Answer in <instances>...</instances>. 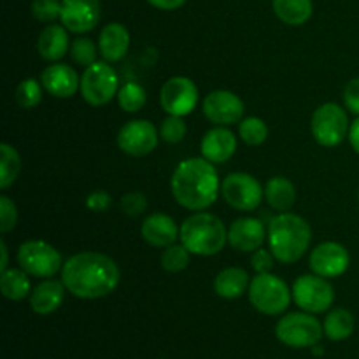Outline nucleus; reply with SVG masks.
<instances>
[{
	"label": "nucleus",
	"instance_id": "obj_1",
	"mask_svg": "<svg viewBox=\"0 0 359 359\" xmlns=\"http://www.w3.org/2000/svg\"><path fill=\"white\" fill-rule=\"evenodd\" d=\"M60 273L67 291L83 300H98L114 293L121 280L118 263L111 256L95 251L70 256Z\"/></svg>",
	"mask_w": 359,
	"mask_h": 359
},
{
	"label": "nucleus",
	"instance_id": "obj_2",
	"mask_svg": "<svg viewBox=\"0 0 359 359\" xmlns=\"http://www.w3.org/2000/svg\"><path fill=\"white\" fill-rule=\"evenodd\" d=\"M175 202L184 209L207 210L221 195V179L214 163L205 158H186L179 161L170 179Z\"/></svg>",
	"mask_w": 359,
	"mask_h": 359
},
{
	"label": "nucleus",
	"instance_id": "obj_3",
	"mask_svg": "<svg viewBox=\"0 0 359 359\" xmlns=\"http://www.w3.org/2000/svg\"><path fill=\"white\" fill-rule=\"evenodd\" d=\"M312 241L311 224L293 212H279L270 219L266 242L277 262L284 265L300 262Z\"/></svg>",
	"mask_w": 359,
	"mask_h": 359
},
{
	"label": "nucleus",
	"instance_id": "obj_4",
	"mask_svg": "<svg viewBox=\"0 0 359 359\" xmlns=\"http://www.w3.org/2000/svg\"><path fill=\"white\" fill-rule=\"evenodd\" d=\"M179 241L191 255L207 258L219 255L228 244V228L217 216L200 210L182 221Z\"/></svg>",
	"mask_w": 359,
	"mask_h": 359
},
{
	"label": "nucleus",
	"instance_id": "obj_5",
	"mask_svg": "<svg viewBox=\"0 0 359 359\" xmlns=\"http://www.w3.org/2000/svg\"><path fill=\"white\" fill-rule=\"evenodd\" d=\"M248 297L252 307L265 316L283 314L293 302L291 287L272 272L256 273L249 284Z\"/></svg>",
	"mask_w": 359,
	"mask_h": 359
},
{
	"label": "nucleus",
	"instance_id": "obj_6",
	"mask_svg": "<svg viewBox=\"0 0 359 359\" xmlns=\"http://www.w3.org/2000/svg\"><path fill=\"white\" fill-rule=\"evenodd\" d=\"M119 77L109 62H95L81 74L79 93L91 107H102L118 97Z\"/></svg>",
	"mask_w": 359,
	"mask_h": 359
},
{
	"label": "nucleus",
	"instance_id": "obj_7",
	"mask_svg": "<svg viewBox=\"0 0 359 359\" xmlns=\"http://www.w3.org/2000/svg\"><path fill=\"white\" fill-rule=\"evenodd\" d=\"M347 109L335 102L319 105L311 119V132L316 142L323 147H337L349 137L351 123Z\"/></svg>",
	"mask_w": 359,
	"mask_h": 359
},
{
	"label": "nucleus",
	"instance_id": "obj_8",
	"mask_svg": "<svg viewBox=\"0 0 359 359\" xmlns=\"http://www.w3.org/2000/svg\"><path fill=\"white\" fill-rule=\"evenodd\" d=\"M323 333L325 328L316 314H309L305 311L286 314L276 326L277 340L293 349H312L321 342Z\"/></svg>",
	"mask_w": 359,
	"mask_h": 359
},
{
	"label": "nucleus",
	"instance_id": "obj_9",
	"mask_svg": "<svg viewBox=\"0 0 359 359\" xmlns=\"http://www.w3.org/2000/svg\"><path fill=\"white\" fill-rule=\"evenodd\" d=\"M16 262L20 269L30 277H37V279H51L56 273L62 272L63 258L55 245H51L46 241H27L18 248Z\"/></svg>",
	"mask_w": 359,
	"mask_h": 359
},
{
	"label": "nucleus",
	"instance_id": "obj_10",
	"mask_svg": "<svg viewBox=\"0 0 359 359\" xmlns=\"http://www.w3.org/2000/svg\"><path fill=\"white\" fill-rule=\"evenodd\" d=\"M221 196L231 209L252 212L265 198V186L248 172H231L221 181Z\"/></svg>",
	"mask_w": 359,
	"mask_h": 359
},
{
	"label": "nucleus",
	"instance_id": "obj_11",
	"mask_svg": "<svg viewBox=\"0 0 359 359\" xmlns=\"http://www.w3.org/2000/svg\"><path fill=\"white\" fill-rule=\"evenodd\" d=\"M291 293H293V302L298 305V309L309 312V314L328 312L335 302V290H333L330 279H325L314 272L298 277L291 287Z\"/></svg>",
	"mask_w": 359,
	"mask_h": 359
},
{
	"label": "nucleus",
	"instance_id": "obj_12",
	"mask_svg": "<svg viewBox=\"0 0 359 359\" xmlns=\"http://www.w3.org/2000/svg\"><path fill=\"white\" fill-rule=\"evenodd\" d=\"M118 147L125 154L142 158L153 153L160 142V130L147 119H132L119 128L116 137Z\"/></svg>",
	"mask_w": 359,
	"mask_h": 359
},
{
	"label": "nucleus",
	"instance_id": "obj_13",
	"mask_svg": "<svg viewBox=\"0 0 359 359\" xmlns=\"http://www.w3.org/2000/svg\"><path fill=\"white\" fill-rule=\"evenodd\" d=\"M198 88L189 77L174 76L160 90V105L167 114L186 118L198 104Z\"/></svg>",
	"mask_w": 359,
	"mask_h": 359
},
{
	"label": "nucleus",
	"instance_id": "obj_14",
	"mask_svg": "<svg viewBox=\"0 0 359 359\" xmlns=\"http://www.w3.org/2000/svg\"><path fill=\"white\" fill-rule=\"evenodd\" d=\"M203 116L216 126L238 125L244 119V102L230 90H214L203 98Z\"/></svg>",
	"mask_w": 359,
	"mask_h": 359
},
{
	"label": "nucleus",
	"instance_id": "obj_15",
	"mask_svg": "<svg viewBox=\"0 0 359 359\" xmlns=\"http://www.w3.org/2000/svg\"><path fill=\"white\" fill-rule=\"evenodd\" d=\"M311 270L325 279H337L344 276L351 265V255L340 242H323L316 245L309 256Z\"/></svg>",
	"mask_w": 359,
	"mask_h": 359
},
{
	"label": "nucleus",
	"instance_id": "obj_16",
	"mask_svg": "<svg viewBox=\"0 0 359 359\" xmlns=\"http://www.w3.org/2000/svg\"><path fill=\"white\" fill-rule=\"evenodd\" d=\"M60 21L72 34H88L100 21V2L98 0H62Z\"/></svg>",
	"mask_w": 359,
	"mask_h": 359
},
{
	"label": "nucleus",
	"instance_id": "obj_17",
	"mask_svg": "<svg viewBox=\"0 0 359 359\" xmlns=\"http://www.w3.org/2000/svg\"><path fill=\"white\" fill-rule=\"evenodd\" d=\"M41 83L55 98H72L81 88V76L67 63L55 62L42 70Z\"/></svg>",
	"mask_w": 359,
	"mask_h": 359
},
{
	"label": "nucleus",
	"instance_id": "obj_18",
	"mask_svg": "<svg viewBox=\"0 0 359 359\" xmlns=\"http://www.w3.org/2000/svg\"><path fill=\"white\" fill-rule=\"evenodd\" d=\"M266 241V226L256 217H238L228 228V244L241 252H255Z\"/></svg>",
	"mask_w": 359,
	"mask_h": 359
},
{
	"label": "nucleus",
	"instance_id": "obj_19",
	"mask_svg": "<svg viewBox=\"0 0 359 359\" xmlns=\"http://www.w3.org/2000/svg\"><path fill=\"white\" fill-rule=\"evenodd\" d=\"M237 135L228 126H214V128L207 130L205 135L202 137L200 151L205 160L214 165H219L226 163L230 158H233V154L237 153Z\"/></svg>",
	"mask_w": 359,
	"mask_h": 359
},
{
	"label": "nucleus",
	"instance_id": "obj_20",
	"mask_svg": "<svg viewBox=\"0 0 359 359\" xmlns=\"http://www.w3.org/2000/svg\"><path fill=\"white\" fill-rule=\"evenodd\" d=\"M181 226L168 214L154 212L140 224V235L151 248L165 249L179 241Z\"/></svg>",
	"mask_w": 359,
	"mask_h": 359
},
{
	"label": "nucleus",
	"instance_id": "obj_21",
	"mask_svg": "<svg viewBox=\"0 0 359 359\" xmlns=\"http://www.w3.org/2000/svg\"><path fill=\"white\" fill-rule=\"evenodd\" d=\"M67 287L63 280L42 279L30 293V307L37 316H49L62 307Z\"/></svg>",
	"mask_w": 359,
	"mask_h": 359
},
{
	"label": "nucleus",
	"instance_id": "obj_22",
	"mask_svg": "<svg viewBox=\"0 0 359 359\" xmlns=\"http://www.w3.org/2000/svg\"><path fill=\"white\" fill-rule=\"evenodd\" d=\"M130 49V32L121 23L105 25L98 35V51L109 63L121 62Z\"/></svg>",
	"mask_w": 359,
	"mask_h": 359
},
{
	"label": "nucleus",
	"instance_id": "obj_23",
	"mask_svg": "<svg viewBox=\"0 0 359 359\" xmlns=\"http://www.w3.org/2000/svg\"><path fill=\"white\" fill-rule=\"evenodd\" d=\"M37 51L41 55V58L46 60V62H60L70 51L69 30L63 25H48L39 34Z\"/></svg>",
	"mask_w": 359,
	"mask_h": 359
},
{
	"label": "nucleus",
	"instance_id": "obj_24",
	"mask_svg": "<svg viewBox=\"0 0 359 359\" xmlns=\"http://www.w3.org/2000/svg\"><path fill=\"white\" fill-rule=\"evenodd\" d=\"M249 284H251V277L248 270L241 266H228L221 270L214 279V291L217 297L224 300H237L242 294L248 293Z\"/></svg>",
	"mask_w": 359,
	"mask_h": 359
},
{
	"label": "nucleus",
	"instance_id": "obj_25",
	"mask_svg": "<svg viewBox=\"0 0 359 359\" xmlns=\"http://www.w3.org/2000/svg\"><path fill=\"white\" fill-rule=\"evenodd\" d=\"M265 200L270 209L279 212H291L297 202V188L284 175H276L265 184Z\"/></svg>",
	"mask_w": 359,
	"mask_h": 359
},
{
	"label": "nucleus",
	"instance_id": "obj_26",
	"mask_svg": "<svg viewBox=\"0 0 359 359\" xmlns=\"http://www.w3.org/2000/svg\"><path fill=\"white\" fill-rule=\"evenodd\" d=\"M276 16L290 27H300L312 18L314 4L312 0H272Z\"/></svg>",
	"mask_w": 359,
	"mask_h": 359
},
{
	"label": "nucleus",
	"instance_id": "obj_27",
	"mask_svg": "<svg viewBox=\"0 0 359 359\" xmlns=\"http://www.w3.org/2000/svg\"><path fill=\"white\" fill-rule=\"evenodd\" d=\"M23 269H7L0 272V291L11 302H21L30 298L32 284Z\"/></svg>",
	"mask_w": 359,
	"mask_h": 359
},
{
	"label": "nucleus",
	"instance_id": "obj_28",
	"mask_svg": "<svg viewBox=\"0 0 359 359\" xmlns=\"http://www.w3.org/2000/svg\"><path fill=\"white\" fill-rule=\"evenodd\" d=\"M354 326H356L354 316L347 309L342 307H337L333 311H330L325 323H323L325 335L330 340H333V342H342V340L349 339L354 333Z\"/></svg>",
	"mask_w": 359,
	"mask_h": 359
},
{
	"label": "nucleus",
	"instance_id": "obj_29",
	"mask_svg": "<svg viewBox=\"0 0 359 359\" xmlns=\"http://www.w3.org/2000/svg\"><path fill=\"white\" fill-rule=\"evenodd\" d=\"M21 172L20 153L11 144H0V188L7 189L14 184Z\"/></svg>",
	"mask_w": 359,
	"mask_h": 359
},
{
	"label": "nucleus",
	"instance_id": "obj_30",
	"mask_svg": "<svg viewBox=\"0 0 359 359\" xmlns=\"http://www.w3.org/2000/svg\"><path fill=\"white\" fill-rule=\"evenodd\" d=\"M238 137L248 146L258 147L269 139V126L258 116H249L238 123Z\"/></svg>",
	"mask_w": 359,
	"mask_h": 359
},
{
	"label": "nucleus",
	"instance_id": "obj_31",
	"mask_svg": "<svg viewBox=\"0 0 359 359\" xmlns=\"http://www.w3.org/2000/svg\"><path fill=\"white\" fill-rule=\"evenodd\" d=\"M116 98H118V104L119 107H121V111L133 114V112H139L140 109H144V105H146L147 102V93L146 90H144V86H140L139 83L130 81V83L123 84V86L119 88L118 97Z\"/></svg>",
	"mask_w": 359,
	"mask_h": 359
},
{
	"label": "nucleus",
	"instance_id": "obj_32",
	"mask_svg": "<svg viewBox=\"0 0 359 359\" xmlns=\"http://www.w3.org/2000/svg\"><path fill=\"white\" fill-rule=\"evenodd\" d=\"M42 91L44 86H42L41 79H34V77H28V79H23L16 88V93H14V98H16V104L20 105L21 109H35L42 102Z\"/></svg>",
	"mask_w": 359,
	"mask_h": 359
},
{
	"label": "nucleus",
	"instance_id": "obj_33",
	"mask_svg": "<svg viewBox=\"0 0 359 359\" xmlns=\"http://www.w3.org/2000/svg\"><path fill=\"white\" fill-rule=\"evenodd\" d=\"M160 262L165 272L179 273L189 266V263H191V252H189L182 244H177V242H175V244L163 249Z\"/></svg>",
	"mask_w": 359,
	"mask_h": 359
},
{
	"label": "nucleus",
	"instance_id": "obj_34",
	"mask_svg": "<svg viewBox=\"0 0 359 359\" xmlns=\"http://www.w3.org/2000/svg\"><path fill=\"white\" fill-rule=\"evenodd\" d=\"M98 53H100L98 51V44H95L90 37L81 35V37H76L70 42V58H72V62L76 63V65L84 67V69L93 65L95 62H98Z\"/></svg>",
	"mask_w": 359,
	"mask_h": 359
},
{
	"label": "nucleus",
	"instance_id": "obj_35",
	"mask_svg": "<svg viewBox=\"0 0 359 359\" xmlns=\"http://www.w3.org/2000/svg\"><path fill=\"white\" fill-rule=\"evenodd\" d=\"M186 133H188V126H186L184 118L181 116H170L161 121L160 126V139L167 144H179L184 140Z\"/></svg>",
	"mask_w": 359,
	"mask_h": 359
},
{
	"label": "nucleus",
	"instance_id": "obj_36",
	"mask_svg": "<svg viewBox=\"0 0 359 359\" xmlns=\"http://www.w3.org/2000/svg\"><path fill=\"white\" fill-rule=\"evenodd\" d=\"M32 14L41 23H55L62 16V0H34Z\"/></svg>",
	"mask_w": 359,
	"mask_h": 359
},
{
	"label": "nucleus",
	"instance_id": "obj_37",
	"mask_svg": "<svg viewBox=\"0 0 359 359\" xmlns=\"http://www.w3.org/2000/svg\"><path fill=\"white\" fill-rule=\"evenodd\" d=\"M119 207H121L123 214H126V216H130V217H137V216H140V214L146 212L147 198L144 193L130 191V193H126V195L121 196Z\"/></svg>",
	"mask_w": 359,
	"mask_h": 359
},
{
	"label": "nucleus",
	"instance_id": "obj_38",
	"mask_svg": "<svg viewBox=\"0 0 359 359\" xmlns=\"http://www.w3.org/2000/svg\"><path fill=\"white\" fill-rule=\"evenodd\" d=\"M18 224V207L9 196H0V233L6 235Z\"/></svg>",
	"mask_w": 359,
	"mask_h": 359
},
{
	"label": "nucleus",
	"instance_id": "obj_39",
	"mask_svg": "<svg viewBox=\"0 0 359 359\" xmlns=\"http://www.w3.org/2000/svg\"><path fill=\"white\" fill-rule=\"evenodd\" d=\"M276 256L272 255L270 249L259 248L255 252H251V266L256 273H269L272 272L273 263H276Z\"/></svg>",
	"mask_w": 359,
	"mask_h": 359
},
{
	"label": "nucleus",
	"instance_id": "obj_40",
	"mask_svg": "<svg viewBox=\"0 0 359 359\" xmlns=\"http://www.w3.org/2000/svg\"><path fill=\"white\" fill-rule=\"evenodd\" d=\"M344 104L351 114L359 116V77H354L344 88Z\"/></svg>",
	"mask_w": 359,
	"mask_h": 359
},
{
	"label": "nucleus",
	"instance_id": "obj_41",
	"mask_svg": "<svg viewBox=\"0 0 359 359\" xmlns=\"http://www.w3.org/2000/svg\"><path fill=\"white\" fill-rule=\"evenodd\" d=\"M112 198L104 189H95L86 196V207L91 212H105L111 207Z\"/></svg>",
	"mask_w": 359,
	"mask_h": 359
},
{
	"label": "nucleus",
	"instance_id": "obj_42",
	"mask_svg": "<svg viewBox=\"0 0 359 359\" xmlns=\"http://www.w3.org/2000/svg\"><path fill=\"white\" fill-rule=\"evenodd\" d=\"M147 2L160 11H175L184 6L188 0H147Z\"/></svg>",
	"mask_w": 359,
	"mask_h": 359
},
{
	"label": "nucleus",
	"instance_id": "obj_43",
	"mask_svg": "<svg viewBox=\"0 0 359 359\" xmlns=\"http://www.w3.org/2000/svg\"><path fill=\"white\" fill-rule=\"evenodd\" d=\"M349 142L351 146H353V149L356 151V153L359 154V116L356 119H354L353 123H351V130H349Z\"/></svg>",
	"mask_w": 359,
	"mask_h": 359
},
{
	"label": "nucleus",
	"instance_id": "obj_44",
	"mask_svg": "<svg viewBox=\"0 0 359 359\" xmlns=\"http://www.w3.org/2000/svg\"><path fill=\"white\" fill-rule=\"evenodd\" d=\"M9 269V249H7L6 241H0V272Z\"/></svg>",
	"mask_w": 359,
	"mask_h": 359
},
{
	"label": "nucleus",
	"instance_id": "obj_45",
	"mask_svg": "<svg viewBox=\"0 0 359 359\" xmlns=\"http://www.w3.org/2000/svg\"><path fill=\"white\" fill-rule=\"evenodd\" d=\"M312 349H314V354H316V356H321V354L325 353V351L321 349V346H319V344H318V346H314V347H312Z\"/></svg>",
	"mask_w": 359,
	"mask_h": 359
},
{
	"label": "nucleus",
	"instance_id": "obj_46",
	"mask_svg": "<svg viewBox=\"0 0 359 359\" xmlns=\"http://www.w3.org/2000/svg\"><path fill=\"white\" fill-rule=\"evenodd\" d=\"M358 200H359V191H358Z\"/></svg>",
	"mask_w": 359,
	"mask_h": 359
}]
</instances>
